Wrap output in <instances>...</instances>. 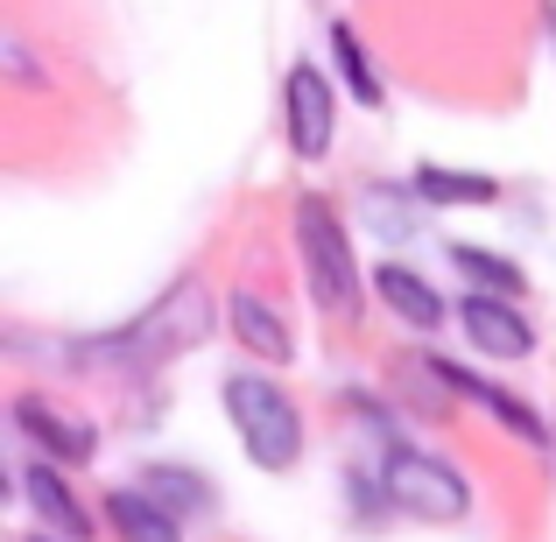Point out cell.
Here are the masks:
<instances>
[{
  "mask_svg": "<svg viewBox=\"0 0 556 542\" xmlns=\"http://www.w3.org/2000/svg\"><path fill=\"white\" fill-rule=\"evenodd\" d=\"M226 416H232V430H240L247 458H254L261 472H289V465L303 458V416L275 380L232 374L226 380Z\"/></svg>",
  "mask_w": 556,
  "mask_h": 542,
  "instance_id": "cell-1",
  "label": "cell"
},
{
  "mask_svg": "<svg viewBox=\"0 0 556 542\" xmlns=\"http://www.w3.org/2000/svg\"><path fill=\"white\" fill-rule=\"evenodd\" d=\"M296 240H303V268H311V297L325 303L331 317L359 311V275H353V247H345L339 218H331L325 198L296 204Z\"/></svg>",
  "mask_w": 556,
  "mask_h": 542,
  "instance_id": "cell-2",
  "label": "cell"
},
{
  "mask_svg": "<svg viewBox=\"0 0 556 542\" xmlns=\"http://www.w3.org/2000/svg\"><path fill=\"white\" fill-rule=\"evenodd\" d=\"M380 493H388V507H402V515H416V521H458L465 507H472L465 479L451 472L444 458H422V451H388Z\"/></svg>",
  "mask_w": 556,
  "mask_h": 542,
  "instance_id": "cell-3",
  "label": "cell"
},
{
  "mask_svg": "<svg viewBox=\"0 0 556 542\" xmlns=\"http://www.w3.org/2000/svg\"><path fill=\"white\" fill-rule=\"evenodd\" d=\"M289 149L303 155V163H317V155L331 149V106H339V92L325 85V71L317 64H289Z\"/></svg>",
  "mask_w": 556,
  "mask_h": 542,
  "instance_id": "cell-4",
  "label": "cell"
},
{
  "mask_svg": "<svg viewBox=\"0 0 556 542\" xmlns=\"http://www.w3.org/2000/svg\"><path fill=\"white\" fill-rule=\"evenodd\" d=\"M458 325H465V339H472L486 360H529L535 353V331H529V317L515 311V297L479 289V297L458 303Z\"/></svg>",
  "mask_w": 556,
  "mask_h": 542,
  "instance_id": "cell-5",
  "label": "cell"
},
{
  "mask_svg": "<svg viewBox=\"0 0 556 542\" xmlns=\"http://www.w3.org/2000/svg\"><path fill=\"white\" fill-rule=\"evenodd\" d=\"M374 289H380V303H388L402 325H416V331H437V325H444V297H437L422 275H408L402 261H380Z\"/></svg>",
  "mask_w": 556,
  "mask_h": 542,
  "instance_id": "cell-6",
  "label": "cell"
},
{
  "mask_svg": "<svg viewBox=\"0 0 556 542\" xmlns=\"http://www.w3.org/2000/svg\"><path fill=\"white\" fill-rule=\"evenodd\" d=\"M14 423H22V430L36 437L42 451H56L64 465L92 458V430H85V423H71V416H56V408H50V402H36V394H22V402H14Z\"/></svg>",
  "mask_w": 556,
  "mask_h": 542,
  "instance_id": "cell-7",
  "label": "cell"
},
{
  "mask_svg": "<svg viewBox=\"0 0 556 542\" xmlns=\"http://www.w3.org/2000/svg\"><path fill=\"white\" fill-rule=\"evenodd\" d=\"M22 487H28V507H36L56 535H64V542H85V515H78V501H71V487L56 479V465H36Z\"/></svg>",
  "mask_w": 556,
  "mask_h": 542,
  "instance_id": "cell-8",
  "label": "cell"
},
{
  "mask_svg": "<svg viewBox=\"0 0 556 542\" xmlns=\"http://www.w3.org/2000/svg\"><path fill=\"white\" fill-rule=\"evenodd\" d=\"M437 374H444V380H451V388H465V394H479V402H486V408H493V416H501V423H507V430H515V437H521V444H543V423H535V408H529V402H515V394H507V388H486V380H479V374H465V366H437Z\"/></svg>",
  "mask_w": 556,
  "mask_h": 542,
  "instance_id": "cell-9",
  "label": "cell"
},
{
  "mask_svg": "<svg viewBox=\"0 0 556 542\" xmlns=\"http://www.w3.org/2000/svg\"><path fill=\"white\" fill-rule=\"evenodd\" d=\"M226 311H232L226 325L240 331V339L254 345L261 360H289V331H282V317H275V311H268V303H261V297H232Z\"/></svg>",
  "mask_w": 556,
  "mask_h": 542,
  "instance_id": "cell-10",
  "label": "cell"
},
{
  "mask_svg": "<svg viewBox=\"0 0 556 542\" xmlns=\"http://www.w3.org/2000/svg\"><path fill=\"white\" fill-rule=\"evenodd\" d=\"M113 529L127 542H177V515L163 501H141V493H113Z\"/></svg>",
  "mask_w": 556,
  "mask_h": 542,
  "instance_id": "cell-11",
  "label": "cell"
},
{
  "mask_svg": "<svg viewBox=\"0 0 556 542\" xmlns=\"http://www.w3.org/2000/svg\"><path fill=\"white\" fill-rule=\"evenodd\" d=\"M416 190L430 204H493V198H501V184H493V177H465V169H437V163L416 169Z\"/></svg>",
  "mask_w": 556,
  "mask_h": 542,
  "instance_id": "cell-12",
  "label": "cell"
},
{
  "mask_svg": "<svg viewBox=\"0 0 556 542\" xmlns=\"http://www.w3.org/2000/svg\"><path fill=\"white\" fill-rule=\"evenodd\" d=\"M451 261H458V275L465 282H479V289H493V297H521V268L515 261H501V254H486V247H451Z\"/></svg>",
  "mask_w": 556,
  "mask_h": 542,
  "instance_id": "cell-13",
  "label": "cell"
},
{
  "mask_svg": "<svg viewBox=\"0 0 556 542\" xmlns=\"http://www.w3.org/2000/svg\"><path fill=\"white\" fill-rule=\"evenodd\" d=\"M331 50H339V71H345V85H353L359 106H380V85H374L367 56H359V36H353V28H331Z\"/></svg>",
  "mask_w": 556,
  "mask_h": 542,
  "instance_id": "cell-14",
  "label": "cell"
},
{
  "mask_svg": "<svg viewBox=\"0 0 556 542\" xmlns=\"http://www.w3.org/2000/svg\"><path fill=\"white\" fill-rule=\"evenodd\" d=\"M149 487H155V501H163V507H204V501H212L190 472H149Z\"/></svg>",
  "mask_w": 556,
  "mask_h": 542,
  "instance_id": "cell-15",
  "label": "cell"
},
{
  "mask_svg": "<svg viewBox=\"0 0 556 542\" xmlns=\"http://www.w3.org/2000/svg\"><path fill=\"white\" fill-rule=\"evenodd\" d=\"M28 542H50V535H28Z\"/></svg>",
  "mask_w": 556,
  "mask_h": 542,
  "instance_id": "cell-16",
  "label": "cell"
}]
</instances>
